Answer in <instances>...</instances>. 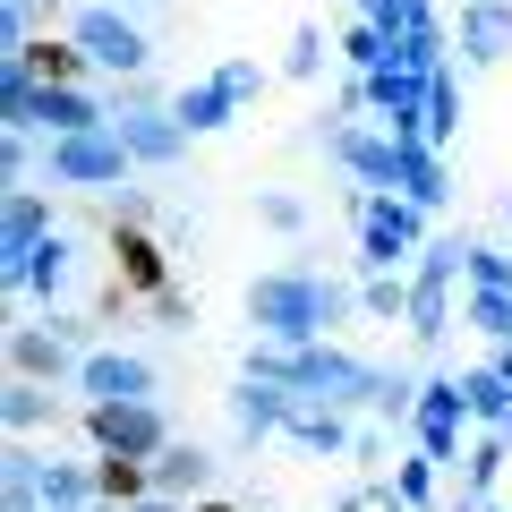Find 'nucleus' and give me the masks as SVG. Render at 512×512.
Segmentation results:
<instances>
[{"mask_svg":"<svg viewBox=\"0 0 512 512\" xmlns=\"http://www.w3.org/2000/svg\"><path fill=\"white\" fill-rule=\"evenodd\" d=\"M342 316H350V291L325 282V274H299V265H291V274H256L248 282V325L265 333V342H291V350L299 342H325Z\"/></svg>","mask_w":512,"mask_h":512,"instance_id":"f257e3e1","label":"nucleus"},{"mask_svg":"<svg viewBox=\"0 0 512 512\" xmlns=\"http://www.w3.org/2000/svg\"><path fill=\"white\" fill-rule=\"evenodd\" d=\"M128 137L120 128H77V137H52V154H43V171H52L60 188H120L128 180Z\"/></svg>","mask_w":512,"mask_h":512,"instance_id":"f03ea898","label":"nucleus"},{"mask_svg":"<svg viewBox=\"0 0 512 512\" xmlns=\"http://www.w3.org/2000/svg\"><path fill=\"white\" fill-rule=\"evenodd\" d=\"M419 214H427V205L393 197V188L359 197V265H367V274H393V265H402V248L419 239Z\"/></svg>","mask_w":512,"mask_h":512,"instance_id":"7ed1b4c3","label":"nucleus"},{"mask_svg":"<svg viewBox=\"0 0 512 512\" xmlns=\"http://www.w3.org/2000/svg\"><path fill=\"white\" fill-rule=\"evenodd\" d=\"M86 436L103 444V453L154 461V453L171 444V427H163V410H154V402H86Z\"/></svg>","mask_w":512,"mask_h":512,"instance_id":"20e7f679","label":"nucleus"},{"mask_svg":"<svg viewBox=\"0 0 512 512\" xmlns=\"http://www.w3.org/2000/svg\"><path fill=\"white\" fill-rule=\"evenodd\" d=\"M69 43L94 60V69H111V77H137V69L154 60V52H146V35H137V26H128L120 9H77Z\"/></svg>","mask_w":512,"mask_h":512,"instance_id":"39448f33","label":"nucleus"},{"mask_svg":"<svg viewBox=\"0 0 512 512\" xmlns=\"http://www.w3.org/2000/svg\"><path fill=\"white\" fill-rule=\"evenodd\" d=\"M419 453L427 461H453V444H461V419H470V393H461L453 376H436V384H419Z\"/></svg>","mask_w":512,"mask_h":512,"instance_id":"423d86ee","label":"nucleus"},{"mask_svg":"<svg viewBox=\"0 0 512 512\" xmlns=\"http://www.w3.org/2000/svg\"><path fill=\"white\" fill-rule=\"evenodd\" d=\"M461 256H470L461 239H436L427 265H419V282H410V333H419V342H444V282H453Z\"/></svg>","mask_w":512,"mask_h":512,"instance_id":"0eeeda50","label":"nucleus"},{"mask_svg":"<svg viewBox=\"0 0 512 512\" xmlns=\"http://www.w3.org/2000/svg\"><path fill=\"white\" fill-rule=\"evenodd\" d=\"M77 384H86V402H154V367L137 350H94Z\"/></svg>","mask_w":512,"mask_h":512,"instance_id":"6e6552de","label":"nucleus"},{"mask_svg":"<svg viewBox=\"0 0 512 512\" xmlns=\"http://www.w3.org/2000/svg\"><path fill=\"white\" fill-rule=\"evenodd\" d=\"M111 265H120V291H171L163 282V248L146 239V222H111Z\"/></svg>","mask_w":512,"mask_h":512,"instance_id":"1a4fd4ad","label":"nucleus"},{"mask_svg":"<svg viewBox=\"0 0 512 512\" xmlns=\"http://www.w3.org/2000/svg\"><path fill=\"white\" fill-rule=\"evenodd\" d=\"M111 128L128 137V154H137V163H180V154H188V128H180V111H120Z\"/></svg>","mask_w":512,"mask_h":512,"instance_id":"9d476101","label":"nucleus"},{"mask_svg":"<svg viewBox=\"0 0 512 512\" xmlns=\"http://www.w3.org/2000/svg\"><path fill=\"white\" fill-rule=\"evenodd\" d=\"M69 333H77V325H52V333H43V325H18V333H9V367L35 376V384H60V376H69Z\"/></svg>","mask_w":512,"mask_h":512,"instance_id":"9b49d317","label":"nucleus"},{"mask_svg":"<svg viewBox=\"0 0 512 512\" xmlns=\"http://www.w3.org/2000/svg\"><path fill=\"white\" fill-rule=\"evenodd\" d=\"M26 128L77 137V128H111V120H103V103H86L77 86H35V103H26Z\"/></svg>","mask_w":512,"mask_h":512,"instance_id":"f8f14e48","label":"nucleus"},{"mask_svg":"<svg viewBox=\"0 0 512 512\" xmlns=\"http://www.w3.org/2000/svg\"><path fill=\"white\" fill-rule=\"evenodd\" d=\"M52 239V205L35 197V188H9V222H0V256L9 265H26V256Z\"/></svg>","mask_w":512,"mask_h":512,"instance_id":"ddd939ff","label":"nucleus"},{"mask_svg":"<svg viewBox=\"0 0 512 512\" xmlns=\"http://www.w3.org/2000/svg\"><path fill=\"white\" fill-rule=\"evenodd\" d=\"M461 52L504 60L512 52V0H461Z\"/></svg>","mask_w":512,"mask_h":512,"instance_id":"4468645a","label":"nucleus"},{"mask_svg":"<svg viewBox=\"0 0 512 512\" xmlns=\"http://www.w3.org/2000/svg\"><path fill=\"white\" fill-rule=\"evenodd\" d=\"M205 478H214V461L197 444H163L154 453V495H171V504H205Z\"/></svg>","mask_w":512,"mask_h":512,"instance_id":"2eb2a0df","label":"nucleus"},{"mask_svg":"<svg viewBox=\"0 0 512 512\" xmlns=\"http://www.w3.org/2000/svg\"><path fill=\"white\" fill-rule=\"evenodd\" d=\"M282 436L308 444V453H342L350 427H342V410H333V402H308V393H291V410H282Z\"/></svg>","mask_w":512,"mask_h":512,"instance_id":"dca6fc26","label":"nucleus"},{"mask_svg":"<svg viewBox=\"0 0 512 512\" xmlns=\"http://www.w3.org/2000/svg\"><path fill=\"white\" fill-rule=\"evenodd\" d=\"M171 111H180V128H188V137H214V128H231V111H239V94H231V77H205V86H188L180 94V103H171Z\"/></svg>","mask_w":512,"mask_h":512,"instance_id":"f3484780","label":"nucleus"},{"mask_svg":"<svg viewBox=\"0 0 512 512\" xmlns=\"http://www.w3.org/2000/svg\"><path fill=\"white\" fill-rule=\"evenodd\" d=\"M9 282H18V291H35V299H60V291H69V239L52 231L26 265H9Z\"/></svg>","mask_w":512,"mask_h":512,"instance_id":"a211bd4d","label":"nucleus"},{"mask_svg":"<svg viewBox=\"0 0 512 512\" xmlns=\"http://www.w3.org/2000/svg\"><path fill=\"white\" fill-rule=\"evenodd\" d=\"M35 495H43V512H86V495H103V487H94V470H69V461H35Z\"/></svg>","mask_w":512,"mask_h":512,"instance_id":"6ab92c4d","label":"nucleus"},{"mask_svg":"<svg viewBox=\"0 0 512 512\" xmlns=\"http://www.w3.org/2000/svg\"><path fill=\"white\" fill-rule=\"evenodd\" d=\"M94 487H103L111 504H146V495H154V461H137V453H103V461H94Z\"/></svg>","mask_w":512,"mask_h":512,"instance_id":"aec40b11","label":"nucleus"},{"mask_svg":"<svg viewBox=\"0 0 512 512\" xmlns=\"http://www.w3.org/2000/svg\"><path fill=\"white\" fill-rule=\"evenodd\" d=\"M18 69L35 77V86H77L86 52H77V43H52V35H43V43H26V52H18Z\"/></svg>","mask_w":512,"mask_h":512,"instance_id":"412c9836","label":"nucleus"},{"mask_svg":"<svg viewBox=\"0 0 512 512\" xmlns=\"http://www.w3.org/2000/svg\"><path fill=\"white\" fill-rule=\"evenodd\" d=\"M402 146V188H410V205H444V163L427 154V137H393Z\"/></svg>","mask_w":512,"mask_h":512,"instance_id":"4be33fe9","label":"nucleus"},{"mask_svg":"<svg viewBox=\"0 0 512 512\" xmlns=\"http://www.w3.org/2000/svg\"><path fill=\"white\" fill-rule=\"evenodd\" d=\"M461 393H470V419L512 427V384H504V367H478V376H461Z\"/></svg>","mask_w":512,"mask_h":512,"instance_id":"5701e85b","label":"nucleus"},{"mask_svg":"<svg viewBox=\"0 0 512 512\" xmlns=\"http://www.w3.org/2000/svg\"><path fill=\"white\" fill-rule=\"evenodd\" d=\"M43 419H60V402H52V384H35V376H9V427H43Z\"/></svg>","mask_w":512,"mask_h":512,"instance_id":"b1692460","label":"nucleus"},{"mask_svg":"<svg viewBox=\"0 0 512 512\" xmlns=\"http://www.w3.org/2000/svg\"><path fill=\"white\" fill-rule=\"evenodd\" d=\"M453 128H461V94H453V77H427V128H419V137H427V146H444V137H453Z\"/></svg>","mask_w":512,"mask_h":512,"instance_id":"393cba45","label":"nucleus"},{"mask_svg":"<svg viewBox=\"0 0 512 512\" xmlns=\"http://www.w3.org/2000/svg\"><path fill=\"white\" fill-rule=\"evenodd\" d=\"M367 316H410V282L402 274H367Z\"/></svg>","mask_w":512,"mask_h":512,"instance_id":"a878e982","label":"nucleus"},{"mask_svg":"<svg viewBox=\"0 0 512 512\" xmlns=\"http://www.w3.org/2000/svg\"><path fill=\"white\" fill-rule=\"evenodd\" d=\"M470 325H478V333H504V342H512V291H478V299H470Z\"/></svg>","mask_w":512,"mask_h":512,"instance_id":"bb28decb","label":"nucleus"},{"mask_svg":"<svg viewBox=\"0 0 512 512\" xmlns=\"http://www.w3.org/2000/svg\"><path fill=\"white\" fill-rule=\"evenodd\" d=\"M393 495H402V504L419 512L427 495H436V461H427V453H419V461H402V487H393Z\"/></svg>","mask_w":512,"mask_h":512,"instance_id":"cd10ccee","label":"nucleus"},{"mask_svg":"<svg viewBox=\"0 0 512 512\" xmlns=\"http://www.w3.org/2000/svg\"><path fill=\"white\" fill-rule=\"evenodd\" d=\"M316 69H325V35L299 26V35H291V77H316Z\"/></svg>","mask_w":512,"mask_h":512,"instance_id":"c85d7f7f","label":"nucleus"},{"mask_svg":"<svg viewBox=\"0 0 512 512\" xmlns=\"http://www.w3.org/2000/svg\"><path fill=\"white\" fill-rule=\"evenodd\" d=\"M256 214L274 222V231H299V222H308V205H299V197H282V188H274V197H256Z\"/></svg>","mask_w":512,"mask_h":512,"instance_id":"c756f323","label":"nucleus"},{"mask_svg":"<svg viewBox=\"0 0 512 512\" xmlns=\"http://www.w3.org/2000/svg\"><path fill=\"white\" fill-rule=\"evenodd\" d=\"M222 77H231V94H239V103H248V94L265 86V69H256V60H231V69H222Z\"/></svg>","mask_w":512,"mask_h":512,"instance_id":"7c9ffc66","label":"nucleus"},{"mask_svg":"<svg viewBox=\"0 0 512 512\" xmlns=\"http://www.w3.org/2000/svg\"><path fill=\"white\" fill-rule=\"evenodd\" d=\"M120 512H188V504H171V495H146V504H120Z\"/></svg>","mask_w":512,"mask_h":512,"instance_id":"2f4dec72","label":"nucleus"},{"mask_svg":"<svg viewBox=\"0 0 512 512\" xmlns=\"http://www.w3.org/2000/svg\"><path fill=\"white\" fill-rule=\"evenodd\" d=\"M188 512H239V504H222V495H205V504H188Z\"/></svg>","mask_w":512,"mask_h":512,"instance_id":"473e14b6","label":"nucleus"},{"mask_svg":"<svg viewBox=\"0 0 512 512\" xmlns=\"http://www.w3.org/2000/svg\"><path fill=\"white\" fill-rule=\"evenodd\" d=\"M504 384H512V350H504Z\"/></svg>","mask_w":512,"mask_h":512,"instance_id":"72a5a7b5","label":"nucleus"}]
</instances>
